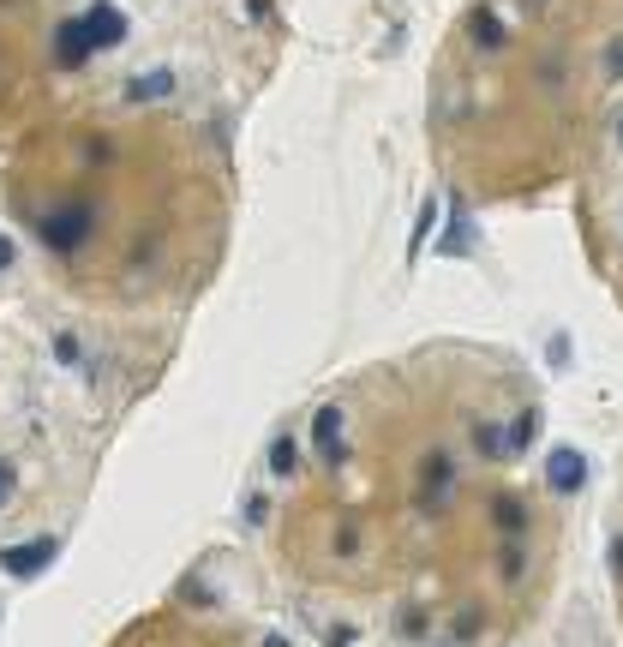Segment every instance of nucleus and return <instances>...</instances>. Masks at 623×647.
I'll return each instance as SVG.
<instances>
[{"label":"nucleus","instance_id":"nucleus-1","mask_svg":"<svg viewBox=\"0 0 623 647\" xmlns=\"http://www.w3.org/2000/svg\"><path fill=\"white\" fill-rule=\"evenodd\" d=\"M588 486V456L576 444H552L546 450V492L552 498H576Z\"/></svg>","mask_w":623,"mask_h":647},{"label":"nucleus","instance_id":"nucleus-2","mask_svg":"<svg viewBox=\"0 0 623 647\" xmlns=\"http://www.w3.org/2000/svg\"><path fill=\"white\" fill-rule=\"evenodd\" d=\"M342 426H348V414L342 408H318L312 414V450L330 462V468H348V444H342Z\"/></svg>","mask_w":623,"mask_h":647},{"label":"nucleus","instance_id":"nucleus-3","mask_svg":"<svg viewBox=\"0 0 623 647\" xmlns=\"http://www.w3.org/2000/svg\"><path fill=\"white\" fill-rule=\"evenodd\" d=\"M84 30H90L96 48H114V42H126V12L108 6V0H90L84 6Z\"/></svg>","mask_w":623,"mask_h":647},{"label":"nucleus","instance_id":"nucleus-4","mask_svg":"<svg viewBox=\"0 0 623 647\" xmlns=\"http://www.w3.org/2000/svg\"><path fill=\"white\" fill-rule=\"evenodd\" d=\"M54 552H60V540H30V546H12V552H6V576H36Z\"/></svg>","mask_w":623,"mask_h":647},{"label":"nucleus","instance_id":"nucleus-5","mask_svg":"<svg viewBox=\"0 0 623 647\" xmlns=\"http://www.w3.org/2000/svg\"><path fill=\"white\" fill-rule=\"evenodd\" d=\"M474 450H480V462H510V432L498 420H480L474 426Z\"/></svg>","mask_w":623,"mask_h":647},{"label":"nucleus","instance_id":"nucleus-6","mask_svg":"<svg viewBox=\"0 0 623 647\" xmlns=\"http://www.w3.org/2000/svg\"><path fill=\"white\" fill-rule=\"evenodd\" d=\"M468 36H474V48H504L498 12H492V6H474V12H468Z\"/></svg>","mask_w":623,"mask_h":647},{"label":"nucleus","instance_id":"nucleus-7","mask_svg":"<svg viewBox=\"0 0 623 647\" xmlns=\"http://www.w3.org/2000/svg\"><path fill=\"white\" fill-rule=\"evenodd\" d=\"M294 468H300V438L282 432V438L270 444V474H294Z\"/></svg>","mask_w":623,"mask_h":647},{"label":"nucleus","instance_id":"nucleus-8","mask_svg":"<svg viewBox=\"0 0 623 647\" xmlns=\"http://www.w3.org/2000/svg\"><path fill=\"white\" fill-rule=\"evenodd\" d=\"M534 432H540V408H522L516 426H510V456H522V450L534 444Z\"/></svg>","mask_w":623,"mask_h":647},{"label":"nucleus","instance_id":"nucleus-9","mask_svg":"<svg viewBox=\"0 0 623 647\" xmlns=\"http://www.w3.org/2000/svg\"><path fill=\"white\" fill-rule=\"evenodd\" d=\"M432 228H438V198H426V210H420V222H414V240H408V264L420 258V246L432 240Z\"/></svg>","mask_w":623,"mask_h":647},{"label":"nucleus","instance_id":"nucleus-10","mask_svg":"<svg viewBox=\"0 0 623 647\" xmlns=\"http://www.w3.org/2000/svg\"><path fill=\"white\" fill-rule=\"evenodd\" d=\"M54 360L72 372V366H84V342L72 336V330H54Z\"/></svg>","mask_w":623,"mask_h":647},{"label":"nucleus","instance_id":"nucleus-11","mask_svg":"<svg viewBox=\"0 0 623 647\" xmlns=\"http://www.w3.org/2000/svg\"><path fill=\"white\" fill-rule=\"evenodd\" d=\"M492 516H498V528H510V534H522V528H528V510H522L516 498H498V504H492Z\"/></svg>","mask_w":623,"mask_h":647},{"label":"nucleus","instance_id":"nucleus-12","mask_svg":"<svg viewBox=\"0 0 623 647\" xmlns=\"http://www.w3.org/2000/svg\"><path fill=\"white\" fill-rule=\"evenodd\" d=\"M168 90V72H144L138 84H132V96H162Z\"/></svg>","mask_w":623,"mask_h":647},{"label":"nucleus","instance_id":"nucleus-13","mask_svg":"<svg viewBox=\"0 0 623 647\" xmlns=\"http://www.w3.org/2000/svg\"><path fill=\"white\" fill-rule=\"evenodd\" d=\"M498 576H510V582L522 576V546H504V552H498Z\"/></svg>","mask_w":623,"mask_h":647},{"label":"nucleus","instance_id":"nucleus-14","mask_svg":"<svg viewBox=\"0 0 623 647\" xmlns=\"http://www.w3.org/2000/svg\"><path fill=\"white\" fill-rule=\"evenodd\" d=\"M264 647H288V636H270V642H264Z\"/></svg>","mask_w":623,"mask_h":647}]
</instances>
